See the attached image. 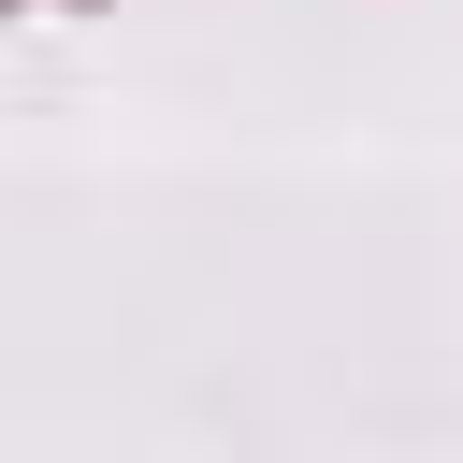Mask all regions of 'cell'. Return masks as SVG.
I'll use <instances>...</instances> for the list:
<instances>
[{
	"mask_svg": "<svg viewBox=\"0 0 463 463\" xmlns=\"http://www.w3.org/2000/svg\"><path fill=\"white\" fill-rule=\"evenodd\" d=\"M72 14H101V0H72Z\"/></svg>",
	"mask_w": 463,
	"mask_h": 463,
	"instance_id": "cell-1",
	"label": "cell"
}]
</instances>
